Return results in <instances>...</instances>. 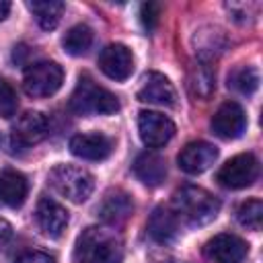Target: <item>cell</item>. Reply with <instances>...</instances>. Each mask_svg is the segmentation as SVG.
<instances>
[{"instance_id":"17","label":"cell","mask_w":263,"mask_h":263,"mask_svg":"<svg viewBox=\"0 0 263 263\" xmlns=\"http://www.w3.org/2000/svg\"><path fill=\"white\" fill-rule=\"evenodd\" d=\"M181 230V222L175 216V212L171 210V205H158L148 220V234L152 236V240L166 245L171 240H175V236Z\"/></svg>"},{"instance_id":"25","label":"cell","mask_w":263,"mask_h":263,"mask_svg":"<svg viewBox=\"0 0 263 263\" xmlns=\"http://www.w3.org/2000/svg\"><path fill=\"white\" fill-rule=\"evenodd\" d=\"M16 107H18V101H16L14 88L10 86V82L0 78V115L2 117H12Z\"/></svg>"},{"instance_id":"18","label":"cell","mask_w":263,"mask_h":263,"mask_svg":"<svg viewBox=\"0 0 263 263\" xmlns=\"http://www.w3.org/2000/svg\"><path fill=\"white\" fill-rule=\"evenodd\" d=\"M134 175L148 187H158L166 179V160L156 152H142L134 160Z\"/></svg>"},{"instance_id":"8","label":"cell","mask_w":263,"mask_h":263,"mask_svg":"<svg viewBox=\"0 0 263 263\" xmlns=\"http://www.w3.org/2000/svg\"><path fill=\"white\" fill-rule=\"evenodd\" d=\"M138 132L146 146L160 148L175 136V123L156 111H142L138 117Z\"/></svg>"},{"instance_id":"29","label":"cell","mask_w":263,"mask_h":263,"mask_svg":"<svg viewBox=\"0 0 263 263\" xmlns=\"http://www.w3.org/2000/svg\"><path fill=\"white\" fill-rule=\"evenodd\" d=\"M8 12H10V2H6V0H0V23L8 16Z\"/></svg>"},{"instance_id":"2","label":"cell","mask_w":263,"mask_h":263,"mask_svg":"<svg viewBox=\"0 0 263 263\" xmlns=\"http://www.w3.org/2000/svg\"><path fill=\"white\" fill-rule=\"evenodd\" d=\"M171 210L181 224L203 226L212 222L220 212V201L205 189L195 185H185L173 193Z\"/></svg>"},{"instance_id":"15","label":"cell","mask_w":263,"mask_h":263,"mask_svg":"<svg viewBox=\"0 0 263 263\" xmlns=\"http://www.w3.org/2000/svg\"><path fill=\"white\" fill-rule=\"evenodd\" d=\"M70 152L84 160H105L113 152V140L101 132L76 134L70 138Z\"/></svg>"},{"instance_id":"1","label":"cell","mask_w":263,"mask_h":263,"mask_svg":"<svg viewBox=\"0 0 263 263\" xmlns=\"http://www.w3.org/2000/svg\"><path fill=\"white\" fill-rule=\"evenodd\" d=\"M123 245L121 238L105 226L84 228L74 245L72 263H121Z\"/></svg>"},{"instance_id":"22","label":"cell","mask_w":263,"mask_h":263,"mask_svg":"<svg viewBox=\"0 0 263 263\" xmlns=\"http://www.w3.org/2000/svg\"><path fill=\"white\" fill-rule=\"evenodd\" d=\"M62 45L64 49L70 53V55H84L90 45H92V31L88 25H74L66 31L64 39H62Z\"/></svg>"},{"instance_id":"12","label":"cell","mask_w":263,"mask_h":263,"mask_svg":"<svg viewBox=\"0 0 263 263\" xmlns=\"http://www.w3.org/2000/svg\"><path fill=\"white\" fill-rule=\"evenodd\" d=\"M35 220L39 230L49 238H60L68 226V212L55 199L43 195L35 208Z\"/></svg>"},{"instance_id":"7","label":"cell","mask_w":263,"mask_h":263,"mask_svg":"<svg viewBox=\"0 0 263 263\" xmlns=\"http://www.w3.org/2000/svg\"><path fill=\"white\" fill-rule=\"evenodd\" d=\"M99 68L111 80H127L134 72L132 49L123 43H111L99 53Z\"/></svg>"},{"instance_id":"19","label":"cell","mask_w":263,"mask_h":263,"mask_svg":"<svg viewBox=\"0 0 263 263\" xmlns=\"http://www.w3.org/2000/svg\"><path fill=\"white\" fill-rule=\"evenodd\" d=\"M29 183L23 173L4 168L0 173V203L8 208H21L27 199Z\"/></svg>"},{"instance_id":"23","label":"cell","mask_w":263,"mask_h":263,"mask_svg":"<svg viewBox=\"0 0 263 263\" xmlns=\"http://www.w3.org/2000/svg\"><path fill=\"white\" fill-rule=\"evenodd\" d=\"M228 86L240 95H253L259 86V72L253 66H238L228 76Z\"/></svg>"},{"instance_id":"14","label":"cell","mask_w":263,"mask_h":263,"mask_svg":"<svg viewBox=\"0 0 263 263\" xmlns=\"http://www.w3.org/2000/svg\"><path fill=\"white\" fill-rule=\"evenodd\" d=\"M218 158V148L210 142H189L177 156V162L181 166V171L189 173V175H199L203 171H208Z\"/></svg>"},{"instance_id":"13","label":"cell","mask_w":263,"mask_h":263,"mask_svg":"<svg viewBox=\"0 0 263 263\" xmlns=\"http://www.w3.org/2000/svg\"><path fill=\"white\" fill-rule=\"evenodd\" d=\"M45 136H47V119L39 111H27V113L18 115L12 125V132H10L12 142L23 148L39 144Z\"/></svg>"},{"instance_id":"21","label":"cell","mask_w":263,"mask_h":263,"mask_svg":"<svg viewBox=\"0 0 263 263\" xmlns=\"http://www.w3.org/2000/svg\"><path fill=\"white\" fill-rule=\"evenodd\" d=\"M214 88H216L214 70L205 62H197L189 70V90L199 99H208L214 92Z\"/></svg>"},{"instance_id":"4","label":"cell","mask_w":263,"mask_h":263,"mask_svg":"<svg viewBox=\"0 0 263 263\" xmlns=\"http://www.w3.org/2000/svg\"><path fill=\"white\" fill-rule=\"evenodd\" d=\"M47 183L51 185V189L55 193H60L62 197L74 201V203H82L90 197L92 189H95V179L92 175L82 168V166H74V164H58L49 171L47 175Z\"/></svg>"},{"instance_id":"24","label":"cell","mask_w":263,"mask_h":263,"mask_svg":"<svg viewBox=\"0 0 263 263\" xmlns=\"http://www.w3.org/2000/svg\"><path fill=\"white\" fill-rule=\"evenodd\" d=\"M236 220L240 226L249 230H261V220H263V203L261 199H247L240 203L236 210Z\"/></svg>"},{"instance_id":"20","label":"cell","mask_w":263,"mask_h":263,"mask_svg":"<svg viewBox=\"0 0 263 263\" xmlns=\"http://www.w3.org/2000/svg\"><path fill=\"white\" fill-rule=\"evenodd\" d=\"M27 8L33 12V16L41 29L51 31L58 27L66 4L60 0H35V2H27Z\"/></svg>"},{"instance_id":"5","label":"cell","mask_w":263,"mask_h":263,"mask_svg":"<svg viewBox=\"0 0 263 263\" xmlns=\"http://www.w3.org/2000/svg\"><path fill=\"white\" fill-rule=\"evenodd\" d=\"M64 82V70L58 62H33L25 68L23 74V88L29 97L33 99H43L51 97L60 90Z\"/></svg>"},{"instance_id":"26","label":"cell","mask_w":263,"mask_h":263,"mask_svg":"<svg viewBox=\"0 0 263 263\" xmlns=\"http://www.w3.org/2000/svg\"><path fill=\"white\" fill-rule=\"evenodd\" d=\"M158 16H160V4L156 2H144L140 6V21L144 25L146 31H154L158 25Z\"/></svg>"},{"instance_id":"11","label":"cell","mask_w":263,"mask_h":263,"mask_svg":"<svg viewBox=\"0 0 263 263\" xmlns=\"http://www.w3.org/2000/svg\"><path fill=\"white\" fill-rule=\"evenodd\" d=\"M138 101L160 107H173L177 103V90L164 74L146 72L142 76V86L138 88Z\"/></svg>"},{"instance_id":"10","label":"cell","mask_w":263,"mask_h":263,"mask_svg":"<svg viewBox=\"0 0 263 263\" xmlns=\"http://www.w3.org/2000/svg\"><path fill=\"white\" fill-rule=\"evenodd\" d=\"M247 127V115L236 101H226L212 117V132L222 140H234L242 136Z\"/></svg>"},{"instance_id":"27","label":"cell","mask_w":263,"mask_h":263,"mask_svg":"<svg viewBox=\"0 0 263 263\" xmlns=\"http://www.w3.org/2000/svg\"><path fill=\"white\" fill-rule=\"evenodd\" d=\"M14 263H55V259L43 251H27L21 257H16Z\"/></svg>"},{"instance_id":"6","label":"cell","mask_w":263,"mask_h":263,"mask_svg":"<svg viewBox=\"0 0 263 263\" xmlns=\"http://www.w3.org/2000/svg\"><path fill=\"white\" fill-rule=\"evenodd\" d=\"M259 177V160L251 154H236L222 164L216 175V181L226 189H245L253 185Z\"/></svg>"},{"instance_id":"3","label":"cell","mask_w":263,"mask_h":263,"mask_svg":"<svg viewBox=\"0 0 263 263\" xmlns=\"http://www.w3.org/2000/svg\"><path fill=\"white\" fill-rule=\"evenodd\" d=\"M70 109L78 115H111L119 111V101L111 90L99 86L88 74H82L70 97Z\"/></svg>"},{"instance_id":"9","label":"cell","mask_w":263,"mask_h":263,"mask_svg":"<svg viewBox=\"0 0 263 263\" xmlns=\"http://www.w3.org/2000/svg\"><path fill=\"white\" fill-rule=\"evenodd\" d=\"M203 253L214 263H240L249 255V245L236 234H216L203 247Z\"/></svg>"},{"instance_id":"28","label":"cell","mask_w":263,"mask_h":263,"mask_svg":"<svg viewBox=\"0 0 263 263\" xmlns=\"http://www.w3.org/2000/svg\"><path fill=\"white\" fill-rule=\"evenodd\" d=\"M10 238H12V226L4 218H0V253L6 249V245L10 242Z\"/></svg>"},{"instance_id":"16","label":"cell","mask_w":263,"mask_h":263,"mask_svg":"<svg viewBox=\"0 0 263 263\" xmlns=\"http://www.w3.org/2000/svg\"><path fill=\"white\" fill-rule=\"evenodd\" d=\"M134 212V201L123 189H109L101 203L97 205V216L109 224V226H119L123 224Z\"/></svg>"}]
</instances>
